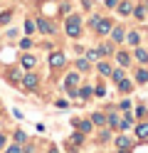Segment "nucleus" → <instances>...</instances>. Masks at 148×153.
I'll use <instances>...</instances> for the list:
<instances>
[{"instance_id":"obj_1","label":"nucleus","mask_w":148,"mask_h":153,"mask_svg":"<svg viewBox=\"0 0 148 153\" xmlns=\"http://www.w3.org/2000/svg\"><path fill=\"white\" fill-rule=\"evenodd\" d=\"M79 30H82L79 15H69L67 17V32H69V37H79Z\"/></svg>"},{"instance_id":"obj_2","label":"nucleus","mask_w":148,"mask_h":153,"mask_svg":"<svg viewBox=\"0 0 148 153\" xmlns=\"http://www.w3.org/2000/svg\"><path fill=\"white\" fill-rule=\"evenodd\" d=\"M94 30L99 35H106L109 30H111V22H109V20H94Z\"/></svg>"},{"instance_id":"obj_3","label":"nucleus","mask_w":148,"mask_h":153,"mask_svg":"<svg viewBox=\"0 0 148 153\" xmlns=\"http://www.w3.org/2000/svg\"><path fill=\"white\" fill-rule=\"evenodd\" d=\"M37 27H39V32H47V35H54V27L49 25L47 20H42V17H39V20H37Z\"/></svg>"},{"instance_id":"obj_4","label":"nucleus","mask_w":148,"mask_h":153,"mask_svg":"<svg viewBox=\"0 0 148 153\" xmlns=\"http://www.w3.org/2000/svg\"><path fill=\"white\" fill-rule=\"evenodd\" d=\"M22 82H25V87H27V89H35L39 79H37V74H25V76H22Z\"/></svg>"},{"instance_id":"obj_5","label":"nucleus","mask_w":148,"mask_h":153,"mask_svg":"<svg viewBox=\"0 0 148 153\" xmlns=\"http://www.w3.org/2000/svg\"><path fill=\"white\" fill-rule=\"evenodd\" d=\"M49 64H52V67H59V64H64V54H62V52H54L52 57H49Z\"/></svg>"},{"instance_id":"obj_6","label":"nucleus","mask_w":148,"mask_h":153,"mask_svg":"<svg viewBox=\"0 0 148 153\" xmlns=\"http://www.w3.org/2000/svg\"><path fill=\"white\" fill-rule=\"evenodd\" d=\"M136 136L138 138H148V123H138L136 126Z\"/></svg>"},{"instance_id":"obj_7","label":"nucleus","mask_w":148,"mask_h":153,"mask_svg":"<svg viewBox=\"0 0 148 153\" xmlns=\"http://www.w3.org/2000/svg\"><path fill=\"white\" fill-rule=\"evenodd\" d=\"M109 32H111V40H116V42L123 40V30L121 27H114V30H109Z\"/></svg>"},{"instance_id":"obj_8","label":"nucleus","mask_w":148,"mask_h":153,"mask_svg":"<svg viewBox=\"0 0 148 153\" xmlns=\"http://www.w3.org/2000/svg\"><path fill=\"white\" fill-rule=\"evenodd\" d=\"M116 146H118V148H123V151H126V148H131V141H128L126 136H118V138H116Z\"/></svg>"},{"instance_id":"obj_9","label":"nucleus","mask_w":148,"mask_h":153,"mask_svg":"<svg viewBox=\"0 0 148 153\" xmlns=\"http://www.w3.org/2000/svg\"><path fill=\"white\" fill-rule=\"evenodd\" d=\"M116 84H118V89H121V91H128V89H131V82H128V79H123V76H121V79H118Z\"/></svg>"},{"instance_id":"obj_10","label":"nucleus","mask_w":148,"mask_h":153,"mask_svg":"<svg viewBox=\"0 0 148 153\" xmlns=\"http://www.w3.org/2000/svg\"><path fill=\"white\" fill-rule=\"evenodd\" d=\"M77 82H79V76H77V74H69V76H67V87H69V89H74V87H77Z\"/></svg>"},{"instance_id":"obj_11","label":"nucleus","mask_w":148,"mask_h":153,"mask_svg":"<svg viewBox=\"0 0 148 153\" xmlns=\"http://www.w3.org/2000/svg\"><path fill=\"white\" fill-rule=\"evenodd\" d=\"M22 64L27 67V69H30V67H35V57H32V54H25V57H22Z\"/></svg>"},{"instance_id":"obj_12","label":"nucleus","mask_w":148,"mask_h":153,"mask_svg":"<svg viewBox=\"0 0 148 153\" xmlns=\"http://www.w3.org/2000/svg\"><path fill=\"white\" fill-rule=\"evenodd\" d=\"M136 82H138V84H146V82H148V72H143V69H141V72L136 74Z\"/></svg>"},{"instance_id":"obj_13","label":"nucleus","mask_w":148,"mask_h":153,"mask_svg":"<svg viewBox=\"0 0 148 153\" xmlns=\"http://www.w3.org/2000/svg\"><path fill=\"white\" fill-rule=\"evenodd\" d=\"M74 123H77V126L82 128L84 133H89V131H91V123H89V121H82V123H79V121H74Z\"/></svg>"},{"instance_id":"obj_14","label":"nucleus","mask_w":148,"mask_h":153,"mask_svg":"<svg viewBox=\"0 0 148 153\" xmlns=\"http://www.w3.org/2000/svg\"><path fill=\"white\" fill-rule=\"evenodd\" d=\"M136 57H138V62H148V52L146 50H136Z\"/></svg>"},{"instance_id":"obj_15","label":"nucleus","mask_w":148,"mask_h":153,"mask_svg":"<svg viewBox=\"0 0 148 153\" xmlns=\"http://www.w3.org/2000/svg\"><path fill=\"white\" fill-rule=\"evenodd\" d=\"M91 121H94V123H104L106 116H104V114H91Z\"/></svg>"},{"instance_id":"obj_16","label":"nucleus","mask_w":148,"mask_h":153,"mask_svg":"<svg viewBox=\"0 0 148 153\" xmlns=\"http://www.w3.org/2000/svg\"><path fill=\"white\" fill-rule=\"evenodd\" d=\"M118 13L128 15V13H131V5H128V3H121V5H118Z\"/></svg>"},{"instance_id":"obj_17","label":"nucleus","mask_w":148,"mask_h":153,"mask_svg":"<svg viewBox=\"0 0 148 153\" xmlns=\"http://www.w3.org/2000/svg\"><path fill=\"white\" fill-rule=\"evenodd\" d=\"M138 40H141L138 32H131V35H128V42H131V45H138Z\"/></svg>"},{"instance_id":"obj_18","label":"nucleus","mask_w":148,"mask_h":153,"mask_svg":"<svg viewBox=\"0 0 148 153\" xmlns=\"http://www.w3.org/2000/svg\"><path fill=\"white\" fill-rule=\"evenodd\" d=\"M86 67H89V62H86V59H79V62H77V69H79V72H84Z\"/></svg>"},{"instance_id":"obj_19","label":"nucleus","mask_w":148,"mask_h":153,"mask_svg":"<svg viewBox=\"0 0 148 153\" xmlns=\"http://www.w3.org/2000/svg\"><path fill=\"white\" fill-rule=\"evenodd\" d=\"M10 17H13L10 13H3V15H0V25H7V22H10Z\"/></svg>"},{"instance_id":"obj_20","label":"nucleus","mask_w":148,"mask_h":153,"mask_svg":"<svg viewBox=\"0 0 148 153\" xmlns=\"http://www.w3.org/2000/svg\"><path fill=\"white\" fill-rule=\"evenodd\" d=\"M99 72H101V74H111V67H109V64H99Z\"/></svg>"},{"instance_id":"obj_21","label":"nucleus","mask_w":148,"mask_h":153,"mask_svg":"<svg viewBox=\"0 0 148 153\" xmlns=\"http://www.w3.org/2000/svg\"><path fill=\"white\" fill-rule=\"evenodd\" d=\"M116 57H118V62H121V64H128V54H123V52H118Z\"/></svg>"},{"instance_id":"obj_22","label":"nucleus","mask_w":148,"mask_h":153,"mask_svg":"<svg viewBox=\"0 0 148 153\" xmlns=\"http://www.w3.org/2000/svg\"><path fill=\"white\" fill-rule=\"evenodd\" d=\"M133 15H136V17H138V20H141V17H143V15H146V10H143V7H136V10H133Z\"/></svg>"},{"instance_id":"obj_23","label":"nucleus","mask_w":148,"mask_h":153,"mask_svg":"<svg viewBox=\"0 0 148 153\" xmlns=\"http://www.w3.org/2000/svg\"><path fill=\"white\" fill-rule=\"evenodd\" d=\"M15 141H17V143H22V141H25V133H22V131H17V133H15Z\"/></svg>"},{"instance_id":"obj_24","label":"nucleus","mask_w":148,"mask_h":153,"mask_svg":"<svg viewBox=\"0 0 148 153\" xmlns=\"http://www.w3.org/2000/svg\"><path fill=\"white\" fill-rule=\"evenodd\" d=\"M111 74H114V79H116V82H118V79L123 76V72H121V69H116V72H111Z\"/></svg>"},{"instance_id":"obj_25","label":"nucleus","mask_w":148,"mask_h":153,"mask_svg":"<svg viewBox=\"0 0 148 153\" xmlns=\"http://www.w3.org/2000/svg\"><path fill=\"white\" fill-rule=\"evenodd\" d=\"M109 123H111V126H118V116H109Z\"/></svg>"},{"instance_id":"obj_26","label":"nucleus","mask_w":148,"mask_h":153,"mask_svg":"<svg viewBox=\"0 0 148 153\" xmlns=\"http://www.w3.org/2000/svg\"><path fill=\"white\" fill-rule=\"evenodd\" d=\"M7 153H22V151H20V146H10V148H7Z\"/></svg>"},{"instance_id":"obj_27","label":"nucleus","mask_w":148,"mask_h":153,"mask_svg":"<svg viewBox=\"0 0 148 153\" xmlns=\"http://www.w3.org/2000/svg\"><path fill=\"white\" fill-rule=\"evenodd\" d=\"M116 3H118V0H106V5H109V7H116Z\"/></svg>"},{"instance_id":"obj_28","label":"nucleus","mask_w":148,"mask_h":153,"mask_svg":"<svg viewBox=\"0 0 148 153\" xmlns=\"http://www.w3.org/2000/svg\"><path fill=\"white\" fill-rule=\"evenodd\" d=\"M5 146V136H0V148H3Z\"/></svg>"},{"instance_id":"obj_29","label":"nucleus","mask_w":148,"mask_h":153,"mask_svg":"<svg viewBox=\"0 0 148 153\" xmlns=\"http://www.w3.org/2000/svg\"><path fill=\"white\" fill-rule=\"evenodd\" d=\"M49 153H57V151H54V148H52V151H49Z\"/></svg>"}]
</instances>
